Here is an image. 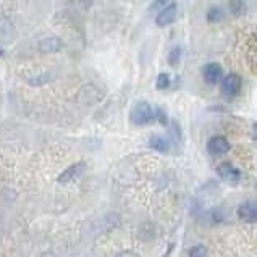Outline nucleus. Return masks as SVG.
Listing matches in <instances>:
<instances>
[{
    "label": "nucleus",
    "instance_id": "nucleus-2",
    "mask_svg": "<svg viewBox=\"0 0 257 257\" xmlns=\"http://www.w3.org/2000/svg\"><path fill=\"white\" fill-rule=\"evenodd\" d=\"M241 76L236 75V73H230V75H226L222 78V92L226 95V97H234L239 89H241Z\"/></svg>",
    "mask_w": 257,
    "mask_h": 257
},
{
    "label": "nucleus",
    "instance_id": "nucleus-10",
    "mask_svg": "<svg viewBox=\"0 0 257 257\" xmlns=\"http://www.w3.org/2000/svg\"><path fill=\"white\" fill-rule=\"evenodd\" d=\"M149 146L157 152H167L170 149V143H168V139L164 136H152L149 141Z\"/></svg>",
    "mask_w": 257,
    "mask_h": 257
},
{
    "label": "nucleus",
    "instance_id": "nucleus-8",
    "mask_svg": "<svg viewBox=\"0 0 257 257\" xmlns=\"http://www.w3.org/2000/svg\"><path fill=\"white\" fill-rule=\"evenodd\" d=\"M62 49V41L54 36H49V38H44L39 42V50L44 54H50V52H57V50Z\"/></svg>",
    "mask_w": 257,
    "mask_h": 257
},
{
    "label": "nucleus",
    "instance_id": "nucleus-15",
    "mask_svg": "<svg viewBox=\"0 0 257 257\" xmlns=\"http://www.w3.org/2000/svg\"><path fill=\"white\" fill-rule=\"evenodd\" d=\"M157 115H159V118H160V121H162V123H165L167 121V118H165V113H164V110H157Z\"/></svg>",
    "mask_w": 257,
    "mask_h": 257
},
{
    "label": "nucleus",
    "instance_id": "nucleus-3",
    "mask_svg": "<svg viewBox=\"0 0 257 257\" xmlns=\"http://www.w3.org/2000/svg\"><path fill=\"white\" fill-rule=\"evenodd\" d=\"M176 13H178V5H176L175 2L165 4V7L157 13V17H156L157 26L164 28V26H168L170 23H173L175 18H176Z\"/></svg>",
    "mask_w": 257,
    "mask_h": 257
},
{
    "label": "nucleus",
    "instance_id": "nucleus-1",
    "mask_svg": "<svg viewBox=\"0 0 257 257\" xmlns=\"http://www.w3.org/2000/svg\"><path fill=\"white\" fill-rule=\"evenodd\" d=\"M154 110L151 107L149 102H138V104L133 107V110H131V115H130V118H131V123L136 124V126H143V124H148L154 120Z\"/></svg>",
    "mask_w": 257,
    "mask_h": 257
},
{
    "label": "nucleus",
    "instance_id": "nucleus-9",
    "mask_svg": "<svg viewBox=\"0 0 257 257\" xmlns=\"http://www.w3.org/2000/svg\"><path fill=\"white\" fill-rule=\"evenodd\" d=\"M84 170V164L83 162H79V164H75V165H71L68 167L67 170H65L60 176H58V181L60 183H68V181H73L76 178V176L81 173Z\"/></svg>",
    "mask_w": 257,
    "mask_h": 257
},
{
    "label": "nucleus",
    "instance_id": "nucleus-12",
    "mask_svg": "<svg viewBox=\"0 0 257 257\" xmlns=\"http://www.w3.org/2000/svg\"><path fill=\"white\" fill-rule=\"evenodd\" d=\"M222 18H223V10L218 9V7L210 9L207 13V21H210V23H217V21H220Z\"/></svg>",
    "mask_w": 257,
    "mask_h": 257
},
{
    "label": "nucleus",
    "instance_id": "nucleus-5",
    "mask_svg": "<svg viewBox=\"0 0 257 257\" xmlns=\"http://www.w3.org/2000/svg\"><path fill=\"white\" fill-rule=\"evenodd\" d=\"M207 151L212 156H222L230 151V143L228 139L223 136H212L207 143Z\"/></svg>",
    "mask_w": 257,
    "mask_h": 257
},
{
    "label": "nucleus",
    "instance_id": "nucleus-7",
    "mask_svg": "<svg viewBox=\"0 0 257 257\" xmlns=\"http://www.w3.org/2000/svg\"><path fill=\"white\" fill-rule=\"evenodd\" d=\"M238 217L244 222H251L254 223L257 218V209L254 202H243L238 207Z\"/></svg>",
    "mask_w": 257,
    "mask_h": 257
},
{
    "label": "nucleus",
    "instance_id": "nucleus-4",
    "mask_svg": "<svg viewBox=\"0 0 257 257\" xmlns=\"http://www.w3.org/2000/svg\"><path fill=\"white\" fill-rule=\"evenodd\" d=\"M202 76L205 79V83L209 84H217L218 81H222L223 76V68L222 65L217 62H210L202 68Z\"/></svg>",
    "mask_w": 257,
    "mask_h": 257
},
{
    "label": "nucleus",
    "instance_id": "nucleus-13",
    "mask_svg": "<svg viewBox=\"0 0 257 257\" xmlns=\"http://www.w3.org/2000/svg\"><path fill=\"white\" fill-rule=\"evenodd\" d=\"M156 86H157V89H167V87L170 86V75H167V73H160V75L157 76Z\"/></svg>",
    "mask_w": 257,
    "mask_h": 257
},
{
    "label": "nucleus",
    "instance_id": "nucleus-11",
    "mask_svg": "<svg viewBox=\"0 0 257 257\" xmlns=\"http://www.w3.org/2000/svg\"><path fill=\"white\" fill-rule=\"evenodd\" d=\"M188 257H209V251L204 244H197L189 249Z\"/></svg>",
    "mask_w": 257,
    "mask_h": 257
},
{
    "label": "nucleus",
    "instance_id": "nucleus-14",
    "mask_svg": "<svg viewBox=\"0 0 257 257\" xmlns=\"http://www.w3.org/2000/svg\"><path fill=\"white\" fill-rule=\"evenodd\" d=\"M180 57H181V49L180 47H175L173 50H170V55H168V62H170L172 65H178Z\"/></svg>",
    "mask_w": 257,
    "mask_h": 257
},
{
    "label": "nucleus",
    "instance_id": "nucleus-6",
    "mask_svg": "<svg viewBox=\"0 0 257 257\" xmlns=\"http://www.w3.org/2000/svg\"><path fill=\"white\" fill-rule=\"evenodd\" d=\"M217 173L222 180L230 181V183H236L241 178V172L236 167H233L231 164H220L217 167Z\"/></svg>",
    "mask_w": 257,
    "mask_h": 257
}]
</instances>
